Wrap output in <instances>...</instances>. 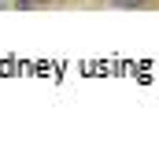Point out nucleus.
<instances>
[{"label": "nucleus", "instance_id": "2", "mask_svg": "<svg viewBox=\"0 0 159 159\" xmlns=\"http://www.w3.org/2000/svg\"><path fill=\"white\" fill-rule=\"evenodd\" d=\"M115 4H122V7H129V4H144V0H115Z\"/></svg>", "mask_w": 159, "mask_h": 159}, {"label": "nucleus", "instance_id": "1", "mask_svg": "<svg viewBox=\"0 0 159 159\" xmlns=\"http://www.w3.org/2000/svg\"><path fill=\"white\" fill-rule=\"evenodd\" d=\"M26 4H30V0H0V11H4V7H26Z\"/></svg>", "mask_w": 159, "mask_h": 159}]
</instances>
